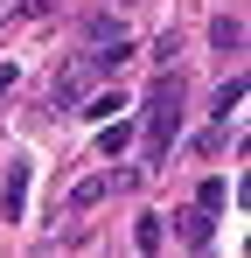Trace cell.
Returning <instances> with one entry per match:
<instances>
[{"instance_id":"9","label":"cell","mask_w":251,"mask_h":258,"mask_svg":"<svg viewBox=\"0 0 251 258\" xmlns=\"http://www.w3.org/2000/svg\"><path fill=\"white\" fill-rule=\"evenodd\" d=\"M223 196H230V188H223V174H209L203 188H196V203H203V210H223Z\"/></svg>"},{"instance_id":"6","label":"cell","mask_w":251,"mask_h":258,"mask_svg":"<svg viewBox=\"0 0 251 258\" xmlns=\"http://www.w3.org/2000/svg\"><path fill=\"white\" fill-rule=\"evenodd\" d=\"M105 188H112V174H91V181H77V188H70V216H84L91 203H105Z\"/></svg>"},{"instance_id":"7","label":"cell","mask_w":251,"mask_h":258,"mask_svg":"<svg viewBox=\"0 0 251 258\" xmlns=\"http://www.w3.org/2000/svg\"><path fill=\"white\" fill-rule=\"evenodd\" d=\"M133 244H140V251H161V244H167L161 216H140V223H133Z\"/></svg>"},{"instance_id":"8","label":"cell","mask_w":251,"mask_h":258,"mask_svg":"<svg viewBox=\"0 0 251 258\" xmlns=\"http://www.w3.org/2000/svg\"><path fill=\"white\" fill-rule=\"evenodd\" d=\"M237 105H244V77H230V84L216 91V119H230V112H237Z\"/></svg>"},{"instance_id":"12","label":"cell","mask_w":251,"mask_h":258,"mask_svg":"<svg viewBox=\"0 0 251 258\" xmlns=\"http://www.w3.org/2000/svg\"><path fill=\"white\" fill-rule=\"evenodd\" d=\"M119 7H126V0H119Z\"/></svg>"},{"instance_id":"1","label":"cell","mask_w":251,"mask_h":258,"mask_svg":"<svg viewBox=\"0 0 251 258\" xmlns=\"http://www.w3.org/2000/svg\"><path fill=\"white\" fill-rule=\"evenodd\" d=\"M174 133H181V77H154V91H147V161H167Z\"/></svg>"},{"instance_id":"4","label":"cell","mask_w":251,"mask_h":258,"mask_svg":"<svg viewBox=\"0 0 251 258\" xmlns=\"http://www.w3.org/2000/svg\"><path fill=\"white\" fill-rule=\"evenodd\" d=\"M209 42L223 49V56H237V49H244V21H237V14H216V21H209Z\"/></svg>"},{"instance_id":"3","label":"cell","mask_w":251,"mask_h":258,"mask_svg":"<svg viewBox=\"0 0 251 258\" xmlns=\"http://www.w3.org/2000/svg\"><path fill=\"white\" fill-rule=\"evenodd\" d=\"M209 237H216V210H203V203H196V216H181V244H189V251H203Z\"/></svg>"},{"instance_id":"10","label":"cell","mask_w":251,"mask_h":258,"mask_svg":"<svg viewBox=\"0 0 251 258\" xmlns=\"http://www.w3.org/2000/svg\"><path fill=\"white\" fill-rule=\"evenodd\" d=\"M126 140H133V133H126V126H112V119H105V133H98V147H105V154H126Z\"/></svg>"},{"instance_id":"5","label":"cell","mask_w":251,"mask_h":258,"mask_svg":"<svg viewBox=\"0 0 251 258\" xmlns=\"http://www.w3.org/2000/svg\"><path fill=\"white\" fill-rule=\"evenodd\" d=\"M91 77H98V70H91V56H84L77 70H63V77H56V105H77V98H84V84H91Z\"/></svg>"},{"instance_id":"11","label":"cell","mask_w":251,"mask_h":258,"mask_svg":"<svg viewBox=\"0 0 251 258\" xmlns=\"http://www.w3.org/2000/svg\"><path fill=\"white\" fill-rule=\"evenodd\" d=\"M7 91H14V63H0V98H7Z\"/></svg>"},{"instance_id":"2","label":"cell","mask_w":251,"mask_h":258,"mask_svg":"<svg viewBox=\"0 0 251 258\" xmlns=\"http://www.w3.org/2000/svg\"><path fill=\"white\" fill-rule=\"evenodd\" d=\"M28 161H7V188H0V210H7V223H21L28 216Z\"/></svg>"}]
</instances>
